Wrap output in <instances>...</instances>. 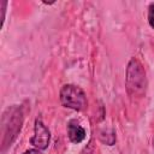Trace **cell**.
I'll list each match as a JSON object with an SVG mask.
<instances>
[{"label": "cell", "mask_w": 154, "mask_h": 154, "mask_svg": "<svg viewBox=\"0 0 154 154\" xmlns=\"http://www.w3.org/2000/svg\"><path fill=\"white\" fill-rule=\"evenodd\" d=\"M23 111L18 105H12L7 107L1 116V140L0 147L1 153H6V150L13 144L17 140L22 125H23Z\"/></svg>", "instance_id": "cell-1"}, {"label": "cell", "mask_w": 154, "mask_h": 154, "mask_svg": "<svg viewBox=\"0 0 154 154\" xmlns=\"http://www.w3.org/2000/svg\"><path fill=\"white\" fill-rule=\"evenodd\" d=\"M148 87L147 73L143 64L137 58H131L125 71V89L130 99L140 100L146 95Z\"/></svg>", "instance_id": "cell-2"}, {"label": "cell", "mask_w": 154, "mask_h": 154, "mask_svg": "<svg viewBox=\"0 0 154 154\" xmlns=\"http://www.w3.org/2000/svg\"><path fill=\"white\" fill-rule=\"evenodd\" d=\"M59 99L64 107L73 111H84L88 106V100L84 90L76 84H64L59 91Z\"/></svg>", "instance_id": "cell-3"}, {"label": "cell", "mask_w": 154, "mask_h": 154, "mask_svg": "<svg viewBox=\"0 0 154 154\" xmlns=\"http://www.w3.org/2000/svg\"><path fill=\"white\" fill-rule=\"evenodd\" d=\"M51 141V132L41 119H36L34 123V135L30 138V144L34 148L45 150L48 148Z\"/></svg>", "instance_id": "cell-4"}, {"label": "cell", "mask_w": 154, "mask_h": 154, "mask_svg": "<svg viewBox=\"0 0 154 154\" xmlns=\"http://www.w3.org/2000/svg\"><path fill=\"white\" fill-rule=\"evenodd\" d=\"M85 130L76 119H71L67 123V137L70 142L78 144L85 138Z\"/></svg>", "instance_id": "cell-5"}, {"label": "cell", "mask_w": 154, "mask_h": 154, "mask_svg": "<svg viewBox=\"0 0 154 154\" xmlns=\"http://www.w3.org/2000/svg\"><path fill=\"white\" fill-rule=\"evenodd\" d=\"M100 141L107 146H113L116 142V132L113 130H106L100 132Z\"/></svg>", "instance_id": "cell-6"}, {"label": "cell", "mask_w": 154, "mask_h": 154, "mask_svg": "<svg viewBox=\"0 0 154 154\" xmlns=\"http://www.w3.org/2000/svg\"><path fill=\"white\" fill-rule=\"evenodd\" d=\"M147 19H148V23H149L150 28H153V29H154V2L149 4V6H148Z\"/></svg>", "instance_id": "cell-7"}, {"label": "cell", "mask_w": 154, "mask_h": 154, "mask_svg": "<svg viewBox=\"0 0 154 154\" xmlns=\"http://www.w3.org/2000/svg\"><path fill=\"white\" fill-rule=\"evenodd\" d=\"M23 154H42V152L40 149H37V148H31V149L25 150Z\"/></svg>", "instance_id": "cell-8"}, {"label": "cell", "mask_w": 154, "mask_h": 154, "mask_svg": "<svg viewBox=\"0 0 154 154\" xmlns=\"http://www.w3.org/2000/svg\"><path fill=\"white\" fill-rule=\"evenodd\" d=\"M153 147H154V140H153Z\"/></svg>", "instance_id": "cell-9"}]
</instances>
